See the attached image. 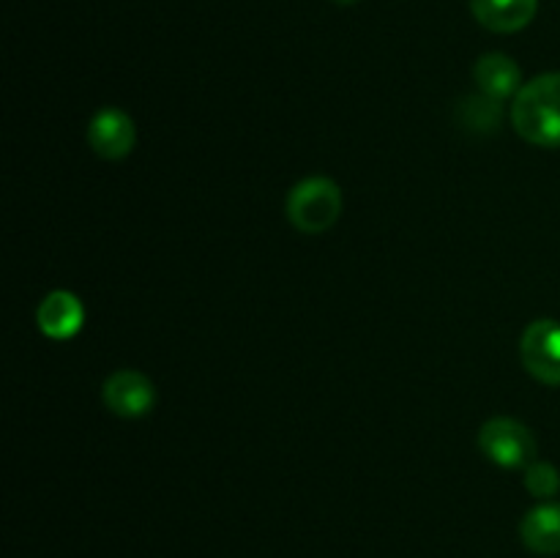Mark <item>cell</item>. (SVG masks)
<instances>
[{
	"label": "cell",
	"mask_w": 560,
	"mask_h": 558,
	"mask_svg": "<svg viewBox=\"0 0 560 558\" xmlns=\"http://www.w3.org/2000/svg\"><path fill=\"white\" fill-rule=\"evenodd\" d=\"M512 126L536 148H560V71L525 82L512 102Z\"/></svg>",
	"instance_id": "cell-1"
},
{
	"label": "cell",
	"mask_w": 560,
	"mask_h": 558,
	"mask_svg": "<svg viewBox=\"0 0 560 558\" xmlns=\"http://www.w3.org/2000/svg\"><path fill=\"white\" fill-rule=\"evenodd\" d=\"M36 323L44 337L63 342V339H71L80 334L82 323H85V306L69 290H52L38 304Z\"/></svg>",
	"instance_id": "cell-7"
},
{
	"label": "cell",
	"mask_w": 560,
	"mask_h": 558,
	"mask_svg": "<svg viewBox=\"0 0 560 558\" xmlns=\"http://www.w3.org/2000/svg\"><path fill=\"white\" fill-rule=\"evenodd\" d=\"M479 449L501 468H528L536 460V438L523 421L509 419V416H495L485 421L479 430Z\"/></svg>",
	"instance_id": "cell-3"
},
{
	"label": "cell",
	"mask_w": 560,
	"mask_h": 558,
	"mask_svg": "<svg viewBox=\"0 0 560 558\" xmlns=\"http://www.w3.org/2000/svg\"><path fill=\"white\" fill-rule=\"evenodd\" d=\"M520 539L536 556H560V501H545L520 520Z\"/></svg>",
	"instance_id": "cell-9"
},
{
	"label": "cell",
	"mask_w": 560,
	"mask_h": 558,
	"mask_svg": "<svg viewBox=\"0 0 560 558\" xmlns=\"http://www.w3.org/2000/svg\"><path fill=\"white\" fill-rule=\"evenodd\" d=\"M539 0H470L476 22L492 33H517L534 22Z\"/></svg>",
	"instance_id": "cell-10"
},
{
	"label": "cell",
	"mask_w": 560,
	"mask_h": 558,
	"mask_svg": "<svg viewBox=\"0 0 560 558\" xmlns=\"http://www.w3.org/2000/svg\"><path fill=\"white\" fill-rule=\"evenodd\" d=\"M342 189L326 175H312L290 189L284 213L299 233L320 235L342 217Z\"/></svg>",
	"instance_id": "cell-2"
},
{
	"label": "cell",
	"mask_w": 560,
	"mask_h": 558,
	"mask_svg": "<svg viewBox=\"0 0 560 558\" xmlns=\"http://www.w3.org/2000/svg\"><path fill=\"white\" fill-rule=\"evenodd\" d=\"M523 367L547 386H560V323L534 321L520 339Z\"/></svg>",
	"instance_id": "cell-4"
},
{
	"label": "cell",
	"mask_w": 560,
	"mask_h": 558,
	"mask_svg": "<svg viewBox=\"0 0 560 558\" xmlns=\"http://www.w3.org/2000/svg\"><path fill=\"white\" fill-rule=\"evenodd\" d=\"M525 487L534 498L550 501L560 492V470L552 463H545V460H534L525 468Z\"/></svg>",
	"instance_id": "cell-11"
},
{
	"label": "cell",
	"mask_w": 560,
	"mask_h": 558,
	"mask_svg": "<svg viewBox=\"0 0 560 558\" xmlns=\"http://www.w3.org/2000/svg\"><path fill=\"white\" fill-rule=\"evenodd\" d=\"M137 142V129L135 120L118 107H104L88 124V146L93 148V153L109 162H118L126 159L135 151Z\"/></svg>",
	"instance_id": "cell-6"
},
{
	"label": "cell",
	"mask_w": 560,
	"mask_h": 558,
	"mask_svg": "<svg viewBox=\"0 0 560 558\" xmlns=\"http://www.w3.org/2000/svg\"><path fill=\"white\" fill-rule=\"evenodd\" d=\"M334 3H339V5H353V3H359V0H334Z\"/></svg>",
	"instance_id": "cell-12"
},
{
	"label": "cell",
	"mask_w": 560,
	"mask_h": 558,
	"mask_svg": "<svg viewBox=\"0 0 560 558\" xmlns=\"http://www.w3.org/2000/svg\"><path fill=\"white\" fill-rule=\"evenodd\" d=\"M102 399L120 419H140L156 405V386L137 370H118L104 381Z\"/></svg>",
	"instance_id": "cell-5"
},
{
	"label": "cell",
	"mask_w": 560,
	"mask_h": 558,
	"mask_svg": "<svg viewBox=\"0 0 560 558\" xmlns=\"http://www.w3.org/2000/svg\"><path fill=\"white\" fill-rule=\"evenodd\" d=\"M474 80L485 96L495 98V102H506L523 91V71L514 63L509 55L490 53L481 55L474 66Z\"/></svg>",
	"instance_id": "cell-8"
}]
</instances>
